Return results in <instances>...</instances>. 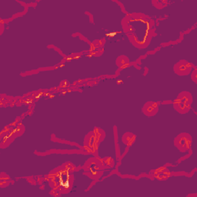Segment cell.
I'll return each instance as SVG.
<instances>
[{"mask_svg":"<svg viewBox=\"0 0 197 197\" xmlns=\"http://www.w3.org/2000/svg\"><path fill=\"white\" fill-rule=\"evenodd\" d=\"M179 67L178 68H175V69H179V73H180V75H187V73L189 72V71H190V67H189L188 66V63H180V64H178L177 65ZM179 71H177V72H179Z\"/></svg>","mask_w":197,"mask_h":197,"instance_id":"6da1fadb","label":"cell"}]
</instances>
